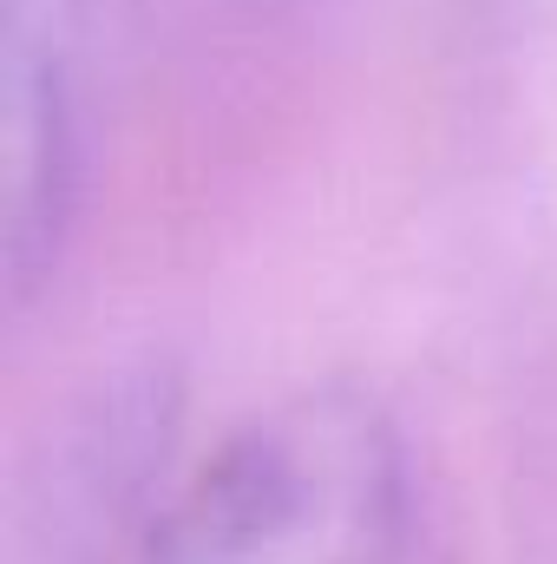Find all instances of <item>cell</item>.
I'll return each mask as SVG.
<instances>
[{"mask_svg":"<svg viewBox=\"0 0 557 564\" xmlns=\"http://www.w3.org/2000/svg\"><path fill=\"white\" fill-rule=\"evenodd\" d=\"M401 532V433L368 394L308 388L223 440L139 564H394Z\"/></svg>","mask_w":557,"mask_h":564,"instance_id":"cell-1","label":"cell"},{"mask_svg":"<svg viewBox=\"0 0 557 564\" xmlns=\"http://www.w3.org/2000/svg\"><path fill=\"white\" fill-rule=\"evenodd\" d=\"M73 191V126L59 73L26 33L7 40V276L13 295L40 289Z\"/></svg>","mask_w":557,"mask_h":564,"instance_id":"cell-2","label":"cell"}]
</instances>
